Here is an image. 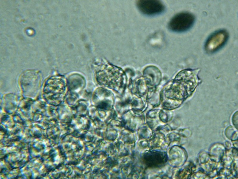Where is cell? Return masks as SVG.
Masks as SVG:
<instances>
[{"instance_id":"obj_2","label":"cell","mask_w":238,"mask_h":179,"mask_svg":"<svg viewBox=\"0 0 238 179\" xmlns=\"http://www.w3.org/2000/svg\"><path fill=\"white\" fill-rule=\"evenodd\" d=\"M195 21L194 16L187 12L179 13L170 20L168 27L171 31L177 33L186 31L194 24Z\"/></svg>"},{"instance_id":"obj_3","label":"cell","mask_w":238,"mask_h":179,"mask_svg":"<svg viewBox=\"0 0 238 179\" xmlns=\"http://www.w3.org/2000/svg\"><path fill=\"white\" fill-rule=\"evenodd\" d=\"M228 37V33L226 30H220L214 32L208 37L205 42V51L209 53L217 51L225 44Z\"/></svg>"},{"instance_id":"obj_4","label":"cell","mask_w":238,"mask_h":179,"mask_svg":"<svg viewBox=\"0 0 238 179\" xmlns=\"http://www.w3.org/2000/svg\"><path fill=\"white\" fill-rule=\"evenodd\" d=\"M136 4L141 13L148 16L159 14L163 12L165 9L164 4L159 0H138Z\"/></svg>"},{"instance_id":"obj_5","label":"cell","mask_w":238,"mask_h":179,"mask_svg":"<svg viewBox=\"0 0 238 179\" xmlns=\"http://www.w3.org/2000/svg\"><path fill=\"white\" fill-rule=\"evenodd\" d=\"M142 160L147 167L159 168L166 163L167 156L165 152L154 150L145 153L142 157Z\"/></svg>"},{"instance_id":"obj_1","label":"cell","mask_w":238,"mask_h":179,"mask_svg":"<svg viewBox=\"0 0 238 179\" xmlns=\"http://www.w3.org/2000/svg\"><path fill=\"white\" fill-rule=\"evenodd\" d=\"M65 90L64 81L59 77L52 76L45 83L43 89V96L49 104L57 106L62 101Z\"/></svg>"}]
</instances>
